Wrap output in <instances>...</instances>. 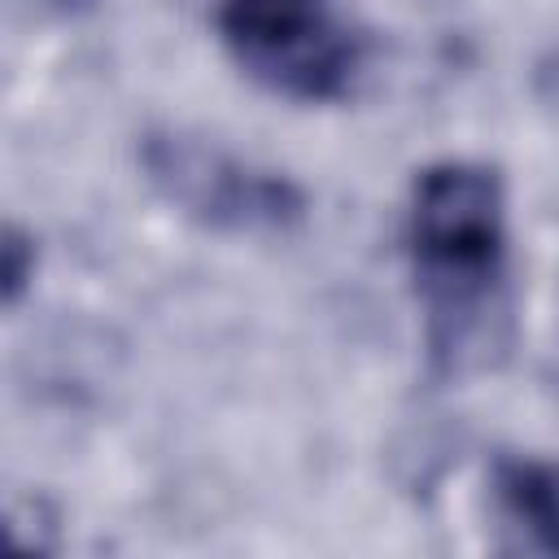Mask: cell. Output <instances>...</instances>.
Returning <instances> with one entry per match:
<instances>
[{
	"label": "cell",
	"mask_w": 559,
	"mask_h": 559,
	"mask_svg": "<svg viewBox=\"0 0 559 559\" xmlns=\"http://www.w3.org/2000/svg\"><path fill=\"white\" fill-rule=\"evenodd\" d=\"M411 245L437 314H467L493 284L502 258L498 179L463 162L424 170L411 201Z\"/></svg>",
	"instance_id": "cell-1"
},
{
	"label": "cell",
	"mask_w": 559,
	"mask_h": 559,
	"mask_svg": "<svg viewBox=\"0 0 559 559\" xmlns=\"http://www.w3.org/2000/svg\"><path fill=\"white\" fill-rule=\"evenodd\" d=\"M144 166L183 214L214 227H284L301 210L297 192L284 179L249 170L214 144L188 135H153L144 144Z\"/></svg>",
	"instance_id": "cell-2"
},
{
	"label": "cell",
	"mask_w": 559,
	"mask_h": 559,
	"mask_svg": "<svg viewBox=\"0 0 559 559\" xmlns=\"http://www.w3.org/2000/svg\"><path fill=\"white\" fill-rule=\"evenodd\" d=\"M240 66L288 96H332L349 70V44L310 9L297 17L227 26Z\"/></svg>",
	"instance_id": "cell-3"
},
{
	"label": "cell",
	"mask_w": 559,
	"mask_h": 559,
	"mask_svg": "<svg viewBox=\"0 0 559 559\" xmlns=\"http://www.w3.org/2000/svg\"><path fill=\"white\" fill-rule=\"evenodd\" d=\"M502 493L515 520L546 550H559V467H511L502 476Z\"/></svg>",
	"instance_id": "cell-4"
},
{
	"label": "cell",
	"mask_w": 559,
	"mask_h": 559,
	"mask_svg": "<svg viewBox=\"0 0 559 559\" xmlns=\"http://www.w3.org/2000/svg\"><path fill=\"white\" fill-rule=\"evenodd\" d=\"M297 13H310V0H223V26L297 17Z\"/></svg>",
	"instance_id": "cell-5"
},
{
	"label": "cell",
	"mask_w": 559,
	"mask_h": 559,
	"mask_svg": "<svg viewBox=\"0 0 559 559\" xmlns=\"http://www.w3.org/2000/svg\"><path fill=\"white\" fill-rule=\"evenodd\" d=\"M22 253H26V240H22L17 231H9V245H4V284H9V301L17 297V288H22V280H26Z\"/></svg>",
	"instance_id": "cell-6"
}]
</instances>
